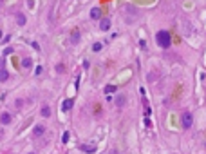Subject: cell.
<instances>
[{"mask_svg":"<svg viewBox=\"0 0 206 154\" xmlns=\"http://www.w3.org/2000/svg\"><path fill=\"white\" fill-rule=\"evenodd\" d=\"M156 42H157V45H159L161 49H168V47L172 45V35H170L166 29H161V31L156 33Z\"/></svg>","mask_w":206,"mask_h":154,"instance_id":"cell-1","label":"cell"},{"mask_svg":"<svg viewBox=\"0 0 206 154\" xmlns=\"http://www.w3.org/2000/svg\"><path fill=\"white\" fill-rule=\"evenodd\" d=\"M192 123H193V116H192V113H190V111H185V113L181 114V125H183V129L188 131V129L192 127Z\"/></svg>","mask_w":206,"mask_h":154,"instance_id":"cell-2","label":"cell"},{"mask_svg":"<svg viewBox=\"0 0 206 154\" xmlns=\"http://www.w3.org/2000/svg\"><path fill=\"white\" fill-rule=\"evenodd\" d=\"M80 151L85 152V154H94L98 151V147H96V145H87V143H83V145H80Z\"/></svg>","mask_w":206,"mask_h":154,"instance_id":"cell-3","label":"cell"},{"mask_svg":"<svg viewBox=\"0 0 206 154\" xmlns=\"http://www.w3.org/2000/svg\"><path fill=\"white\" fill-rule=\"evenodd\" d=\"M80 37H82L80 31H78V29H72V31H71V37H69V42H71V44H78V42H80Z\"/></svg>","mask_w":206,"mask_h":154,"instance_id":"cell-4","label":"cell"},{"mask_svg":"<svg viewBox=\"0 0 206 154\" xmlns=\"http://www.w3.org/2000/svg\"><path fill=\"white\" fill-rule=\"evenodd\" d=\"M11 120H13V116L9 114V113H2V114H0V123H2V125H9Z\"/></svg>","mask_w":206,"mask_h":154,"instance_id":"cell-5","label":"cell"},{"mask_svg":"<svg viewBox=\"0 0 206 154\" xmlns=\"http://www.w3.org/2000/svg\"><path fill=\"white\" fill-rule=\"evenodd\" d=\"M90 18L100 20L101 18V9H100V7H92V9H90Z\"/></svg>","mask_w":206,"mask_h":154,"instance_id":"cell-6","label":"cell"},{"mask_svg":"<svg viewBox=\"0 0 206 154\" xmlns=\"http://www.w3.org/2000/svg\"><path fill=\"white\" fill-rule=\"evenodd\" d=\"M72 105H74V100H72V98H67V100H63L62 111H69V109H72Z\"/></svg>","mask_w":206,"mask_h":154,"instance_id":"cell-7","label":"cell"},{"mask_svg":"<svg viewBox=\"0 0 206 154\" xmlns=\"http://www.w3.org/2000/svg\"><path fill=\"white\" fill-rule=\"evenodd\" d=\"M100 29H101V31H109V29H110V18L100 20Z\"/></svg>","mask_w":206,"mask_h":154,"instance_id":"cell-8","label":"cell"},{"mask_svg":"<svg viewBox=\"0 0 206 154\" xmlns=\"http://www.w3.org/2000/svg\"><path fill=\"white\" fill-rule=\"evenodd\" d=\"M40 114L43 116V118H49V116H51V107H49V105H43L40 109Z\"/></svg>","mask_w":206,"mask_h":154,"instance_id":"cell-9","label":"cell"},{"mask_svg":"<svg viewBox=\"0 0 206 154\" xmlns=\"http://www.w3.org/2000/svg\"><path fill=\"white\" fill-rule=\"evenodd\" d=\"M9 80V73L6 71V69H0V82L4 83V82H7Z\"/></svg>","mask_w":206,"mask_h":154,"instance_id":"cell-10","label":"cell"},{"mask_svg":"<svg viewBox=\"0 0 206 154\" xmlns=\"http://www.w3.org/2000/svg\"><path fill=\"white\" fill-rule=\"evenodd\" d=\"M31 65H33V60H31V58H24V60H22V67H24V69H29Z\"/></svg>","mask_w":206,"mask_h":154,"instance_id":"cell-11","label":"cell"},{"mask_svg":"<svg viewBox=\"0 0 206 154\" xmlns=\"http://www.w3.org/2000/svg\"><path fill=\"white\" fill-rule=\"evenodd\" d=\"M116 89H118L116 85H105L103 91H105V94H110V93H116Z\"/></svg>","mask_w":206,"mask_h":154,"instance_id":"cell-12","label":"cell"},{"mask_svg":"<svg viewBox=\"0 0 206 154\" xmlns=\"http://www.w3.org/2000/svg\"><path fill=\"white\" fill-rule=\"evenodd\" d=\"M43 133H45V127H43V125H36V127H35V134L36 136H42Z\"/></svg>","mask_w":206,"mask_h":154,"instance_id":"cell-13","label":"cell"},{"mask_svg":"<svg viewBox=\"0 0 206 154\" xmlns=\"http://www.w3.org/2000/svg\"><path fill=\"white\" fill-rule=\"evenodd\" d=\"M101 49H103V44H101V42H96V44H92V51H94V53H100Z\"/></svg>","mask_w":206,"mask_h":154,"instance_id":"cell-14","label":"cell"},{"mask_svg":"<svg viewBox=\"0 0 206 154\" xmlns=\"http://www.w3.org/2000/svg\"><path fill=\"white\" fill-rule=\"evenodd\" d=\"M17 22H18V25H25L27 20H25V17H24L22 13H18V15H17Z\"/></svg>","mask_w":206,"mask_h":154,"instance_id":"cell-15","label":"cell"},{"mask_svg":"<svg viewBox=\"0 0 206 154\" xmlns=\"http://www.w3.org/2000/svg\"><path fill=\"white\" fill-rule=\"evenodd\" d=\"M125 102H127V98H125V96H118V98H116V105H118V107H123Z\"/></svg>","mask_w":206,"mask_h":154,"instance_id":"cell-16","label":"cell"},{"mask_svg":"<svg viewBox=\"0 0 206 154\" xmlns=\"http://www.w3.org/2000/svg\"><path fill=\"white\" fill-rule=\"evenodd\" d=\"M69 138H71L69 131H65V133H63V136H62V143H67V141H69Z\"/></svg>","mask_w":206,"mask_h":154,"instance_id":"cell-17","label":"cell"},{"mask_svg":"<svg viewBox=\"0 0 206 154\" xmlns=\"http://www.w3.org/2000/svg\"><path fill=\"white\" fill-rule=\"evenodd\" d=\"M42 73H43V67H42V65H38V67L35 69V75H36V76H40Z\"/></svg>","mask_w":206,"mask_h":154,"instance_id":"cell-18","label":"cell"},{"mask_svg":"<svg viewBox=\"0 0 206 154\" xmlns=\"http://www.w3.org/2000/svg\"><path fill=\"white\" fill-rule=\"evenodd\" d=\"M13 51H15L13 47H6V49H4V55H6V56H7V55H13Z\"/></svg>","mask_w":206,"mask_h":154,"instance_id":"cell-19","label":"cell"},{"mask_svg":"<svg viewBox=\"0 0 206 154\" xmlns=\"http://www.w3.org/2000/svg\"><path fill=\"white\" fill-rule=\"evenodd\" d=\"M15 103H17V107H24V100H20V98H18Z\"/></svg>","mask_w":206,"mask_h":154,"instance_id":"cell-20","label":"cell"},{"mask_svg":"<svg viewBox=\"0 0 206 154\" xmlns=\"http://www.w3.org/2000/svg\"><path fill=\"white\" fill-rule=\"evenodd\" d=\"M139 45H141V49H146V42L145 40H139Z\"/></svg>","mask_w":206,"mask_h":154,"instance_id":"cell-21","label":"cell"},{"mask_svg":"<svg viewBox=\"0 0 206 154\" xmlns=\"http://www.w3.org/2000/svg\"><path fill=\"white\" fill-rule=\"evenodd\" d=\"M56 71H58V73H62V71H63V65H62V64H60V65H56Z\"/></svg>","mask_w":206,"mask_h":154,"instance_id":"cell-22","label":"cell"},{"mask_svg":"<svg viewBox=\"0 0 206 154\" xmlns=\"http://www.w3.org/2000/svg\"><path fill=\"white\" fill-rule=\"evenodd\" d=\"M4 64H6V60H4V58H0V69H4Z\"/></svg>","mask_w":206,"mask_h":154,"instance_id":"cell-23","label":"cell"},{"mask_svg":"<svg viewBox=\"0 0 206 154\" xmlns=\"http://www.w3.org/2000/svg\"><path fill=\"white\" fill-rule=\"evenodd\" d=\"M4 38V35H2V29H0V40Z\"/></svg>","mask_w":206,"mask_h":154,"instance_id":"cell-24","label":"cell"},{"mask_svg":"<svg viewBox=\"0 0 206 154\" xmlns=\"http://www.w3.org/2000/svg\"><path fill=\"white\" fill-rule=\"evenodd\" d=\"M27 154H35V152H27Z\"/></svg>","mask_w":206,"mask_h":154,"instance_id":"cell-25","label":"cell"},{"mask_svg":"<svg viewBox=\"0 0 206 154\" xmlns=\"http://www.w3.org/2000/svg\"><path fill=\"white\" fill-rule=\"evenodd\" d=\"M204 149H206V141H204Z\"/></svg>","mask_w":206,"mask_h":154,"instance_id":"cell-26","label":"cell"},{"mask_svg":"<svg viewBox=\"0 0 206 154\" xmlns=\"http://www.w3.org/2000/svg\"><path fill=\"white\" fill-rule=\"evenodd\" d=\"M0 138H2V133H0Z\"/></svg>","mask_w":206,"mask_h":154,"instance_id":"cell-27","label":"cell"}]
</instances>
